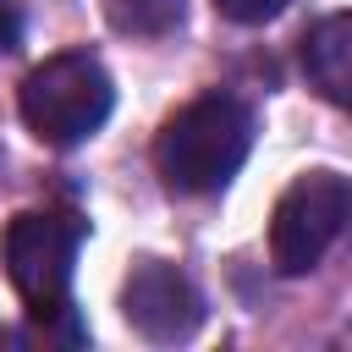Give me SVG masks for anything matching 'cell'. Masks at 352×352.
<instances>
[{
	"label": "cell",
	"mask_w": 352,
	"mask_h": 352,
	"mask_svg": "<svg viewBox=\"0 0 352 352\" xmlns=\"http://www.w3.org/2000/svg\"><path fill=\"white\" fill-rule=\"evenodd\" d=\"M302 72H308V82H314L330 104L352 110V11L324 16V22L302 38Z\"/></svg>",
	"instance_id": "obj_6"
},
{
	"label": "cell",
	"mask_w": 352,
	"mask_h": 352,
	"mask_svg": "<svg viewBox=\"0 0 352 352\" xmlns=\"http://www.w3.org/2000/svg\"><path fill=\"white\" fill-rule=\"evenodd\" d=\"M16 38H22V16L11 0H0V50H16Z\"/></svg>",
	"instance_id": "obj_9"
},
{
	"label": "cell",
	"mask_w": 352,
	"mask_h": 352,
	"mask_svg": "<svg viewBox=\"0 0 352 352\" xmlns=\"http://www.w3.org/2000/svg\"><path fill=\"white\" fill-rule=\"evenodd\" d=\"M182 6L187 0H104V16L116 33H132V38H160L182 22Z\"/></svg>",
	"instance_id": "obj_7"
},
{
	"label": "cell",
	"mask_w": 352,
	"mask_h": 352,
	"mask_svg": "<svg viewBox=\"0 0 352 352\" xmlns=\"http://www.w3.org/2000/svg\"><path fill=\"white\" fill-rule=\"evenodd\" d=\"M214 11H220L226 22H242V28H253V22H270V16H280V11H286V0H214Z\"/></svg>",
	"instance_id": "obj_8"
},
{
	"label": "cell",
	"mask_w": 352,
	"mask_h": 352,
	"mask_svg": "<svg viewBox=\"0 0 352 352\" xmlns=\"http://www.w3.org/2000/svg\"><path fill=\"white\" fill-rule=\"evenodd\" d=\"M352 226V182L336 170H308L297 176L270 220V258L280 275H302L314 270Z\"/></svg>",
	"instance_id": "obj_4"
},
{
	"label": "cell",
	"mask_w": 352,
	"mask_h": 352,
	"mask_svg": "<svg viewBox=\"0 0 352 352\" xmlns=\"http://www.w3.org/2000/svg\"><path fill=\"white\" fill-rule=\"evenodd\" d=\"M248 143H253L248 104H236L231 94H204L165 121V132L154 143V165L170 192L198 198V192H220L242 170Z\"/></svg>",
	"instance_id": "obj_1"
},
{
	"label": "cell",
	"mask_w": 352,
	"mask_h": 352,
	"mask_svg": "<svg viewBox=\"0 0 352 352\" xmlns=\"http://www.w3.org/2000/svg\"><path fill=\"white\" fill-rule=\"evenodd\" d=\"M121 314H126V324L143 341H187L198 330V319H204V297H198V286L176 264L148 258V264H138L126 275Z\"/></svg>",
	"instance_id": "obj_5"
},
{
	"label": "cell",
	"mask_w": 352,
	"mask_h": 352,
	"mask_svg": "<svg viewBox=\"0 0 352 352\" xmlns=\"http://www.w3.org/2000/svg\"><path fill=\"white\" fill-rule=\"evenodd\" d=\"M110 104H116L110 72L94 55H77V50L72 55H50L22 82V121L50 148H77L82 138H94L104 126Z\"/></svg>",
	"instance_id": "obj_2"
},
{
	"label": "cell",
	"mask_w": 352,
	"mask_h": 352,
	"mask_svg": "<svg viewBox=\"0 0 352 352\" xmlns=\"http://www.w3.org/2000/svg\"><path fill=\"white\" fill-rule=\"evenodd\" d=\"M77 242H82V226L72 214H16L6 226V275L16 286V297L28 302V314L38 324L50 319H66L72 308V264H77Z\"/></svg>",
	"instance_id": "obj_3"
}]
</instances>
